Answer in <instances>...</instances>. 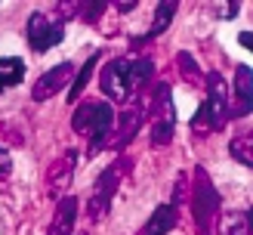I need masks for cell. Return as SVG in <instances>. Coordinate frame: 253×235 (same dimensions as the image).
Masks as SVG:
<instances>
[{"label":"cell","mask_w":253,"mask_h":235,"mask_svg":"<svg viewBox=\"0 0 253 235\" xmlns=\"http://www.w3.org/2000/svg\"><path fill=\"white\" fill-rule=\"evenodd\" d=\"M111 124H115V105L102 102V99H86V102H81L74 108V118H71L74 130L90 136V145H86L90 155H96L99 148L105 145V136L111 130Z\"/></svg>","instance_id":"obj_1"},{"label":"cell","mask_w":253,"mask_h":235,"mask_svg":"<svg viewBox=\"0 0 253 235\" xmlns=\"http://www.w3.org/2000/svg\"><path fill=\"white\" fill-rule=\"evenodd\" d=\"M219 214V192L213 189L204 167H195V192H192V217L198 235H213V223Z\"/></svg>","instance_id":"obj_2"},{"label":"cell","mask_w":253,"mask_h":235,"mask_svg":"<svg viewBox=\"0 0 253 235\" xmlns=\"http://www.w3.org/2000/svg\"><path fill=\"white\" fill-rule=\"evenodd\" d=\"M121 177H124V164L115 161V164H108L102 173H99V180L93 183L90 189V201H86V214L90 220H102L111 207V198H115L118 186H121Z\"/></svg>","instance_id":"obj_3"},{"label":"cell","mask_w":253,"mask_h":235,"mask_svg":"<svg viewBox=\"0 0 253 235\" xmlns=\"http://www.w3.org/2000/svg\"><path fill=\"white\" fill-rule=\"evenodd\" d=\"M204 87H207V102L201 105L204 124H207V130H219L229 121V87H225L219 71L204 74Z\"/></svg>","instance_id":"obj_4"},{"label":"cell","mask_w":253,"mask_h":235,"mask_svg":"<svg viewBox=\"0 0 253 235\" xmlns=\"http://www.w3.org/2000/svg\"><path fill=\"white\" fill-rule=\"evenodd\" d=\"M28 47L34 53H46V49H53L56 44H62V37H65V22L62 19H49L43 9H37L28 16Z\"/></svg>","instance_id":"obj_5"},{"label":"cell","mask_w":253,"mask_h":235,"mask_svg":"<svg viewBox=\"0 0 253 235\" xmlns=\"http://www.w3.org/2000/svg\"><path fill=\"white\" fill-rule=\"evenodd\" d=\"M99 87L108 99L124 102L130 96V59H111L99 74Z\"/></svg>","instance_id":"obj_6"},{"label":"cell","mask_w":253,"mask_h":235,"mask_svg":"<svg viewBox=\"0 0 253 235\" xmlns=\"http://www.w3.org/2000/svg\"><path fill=\"white\" fill-rule=\"evenodd\" d=\"M68 81H74V65L71 62H59V65H53L37 78V84L31 87V99L34 102H46V99H53L56 93L65 90Z\"/></svg>","instance_id":"obj_7"},{"label":"cell","mask_w":253,"mask_h":235,"mask_svg":"<svg viewBox=\"0 0 253 235\" xmlns=\"http://www.w3.org/2000/svg\"><path fill=\"white\" fill-rule=\"evenodd\" d=\"M74 167H78V155L68 152L56 158L53 164H49V173H46V192L53 198H65L68 189H71V180H74Z\"/></svg>","instance_id":"obj_8"},{"label":"cell","mask_w":253,"mask_h":235,"mask_svg":"<svg viewBox=\"0 0 253 235\" xmlns=\"http://www.w3.org/2000/svg\"><path fill=\"white\" fill-rule=\"evenodd\" d=\"M142 118H145V108H142V99H136V102H130L121 115H118V124H121V136H118V142L115 148L121 152V148H126L133 142V136L139 133V127H142Z\"/></svg>","instance_id":"obj_9"},{"label":"cell","mask_w":253,"mask_h":235,"mask_svg":"<svg viewBox=\"0 0 253 235\" xmlns=\"http://www.w3.org/2000/svg\"><path fill=\"white\" fill-rule=\"evenodd\" d=\"M176 220H179V207L173 201H164V204L155 207V214L145 220L142 235H170L176 229Z\"/></svg>","instance_id":"obj_10"},{"label":"cell","mask_w":253,"mask_h":235,"mask_svg":"<svg viewBox=\"0 0 253 235\" xmlns=\"http://www.w3.org/2000/svg\"><path fill=\"white\" fill-rule=\"evenodd\" d=\"M145 115L155 118V124H176V115H173V90L170 84H158L155 93H151V102L145 108Z\"/></svg>","instance_id":"obj_11"},{"label":"cell","mask_w":253,"mask_h":235,"mask_svg":"<svg viewBox=\"0 0 253 235\" xmlns=\"http://www.w3.org/2000/svg\"><path fill=\"white\" fill-rule=\"evenodd\" d=\"M74 220H78V198H74V195L59 198L56 217H53V223H49V232L46 235H71Z\"/></svg>","instance_id":"obj_12"},{"label":"cell","mask_w":253,"mask_h":235,"mask_svg":"<svg viewBox=\"0 0 253 235\" xmlns=\"http://www.w3.org/2000/svg\"><path fill=\"white\" fill-rule=\"evenodd\" d=\"M219 235H253V210H225L219 220Z\"/></svg>","instance_id":"obj_13"},{"label":"cell","mask_w":253,"mask_h":235,"mask_svg":"<svg viewBox=\"0 0 253 235\" xmlns=\"http://www.w3.org/2000/svg\"><path fill=\"white\" fill-rule=\"evenodd\" d=\"M253 71L250 65H238L235 68V93H238V108H235V115H250V102H253Z\"/></svg>","instance_id":"obj_14"},{"label":"cell","mask_w":253,"mask_h":235,"mask_svg":"<svg viewBox=\"0 0 253 235\" xmlns=\"http://www.w3.org/2000/svg\"><path fill=\"white\" fill-rule=\"evenodd\" d=\"M176 0H164V3H158L155 6V19H151V28H148V34H145V41H151V37H161L164 31H167V25L173 22V16H176Z\"/></svg>","instance_id":"obj_15"},{"label":"cell","mask_w":253,"mask_h":235,"mask_svg":"<svg viewBox=\"0 0 253 235\" xmlns=\"http://www.w3.org/2000/svg\"><path fill=\"white\" fill-rule=\"evenodd\" d=\"M0 68H6L0 74V90H9L25 78V62L19 56H0Z\"/></svg>","instance_id":"obj_16"},{"label":"cell","mask_w":253,"mask_h":235,"mask_svg":"<svg viewBox=\"0 0 253 235\" xmlns=\"http://www.w3.org/2000/svg\"><path fill=\"white\" fill-rule=\"evenodd\" d=\"M99 56H102V49H96V53H93L90 59L84 62V68H81L78 74H74V84L68 87V99H78V96L84 93V87L90 84V78H93V68H96V62H99Z\"/></svg>","instance_id":"obj_17"},{"label":"cell","mask_w":253,"mask_h":235,"mask_svg":"<svg viewBox=\"0 0 253 235\" xmlns=\"http://www.w3.org/2000/svg\"><path fill=\"white\" fill-rule=\"evenodd\" d=\"M151 71H155V65H151V59H145V56L130 62V90H142L151 81Z\"/></svg>","instance_id":"obj_18"},{"label":"cell","mask_w":253,"mask_h":235,"mask_svg":"<svg viewBox=\"0 0 253 235\" xmlns=\"http://www.w3.org/2000/svg\"><path fill=\"white\" fill-rule=\"evenodd\" d=\"M232 155L235 161H241L244 167H253V155H250V130H244L241 136L232 140Z\"/></svg>","instance_id":"obj_19"},{"label":"cell","mask_w":253,"mask_h":235,"mask_svg":"<svg viewBox=\"0 0 253 235\" xmlns=\"http://www.w3.org/2000/svg\"><path fill=\"white\" fill-rule=\"evenodd\" d=\"M176 59H179V68H182L185 78H192L195 84H204V74H201V68H198V62L192 59V53H179Z\"/></svg>","instance_id":"obj_20"},{"label":"cell","mask_w":253,"mask_h":235,"mask_svg":"<svg viewBox=\"0 0 253 235\" xmlns=\"http://www.w3.org/2000/svg\"><path fill=\"white\" fill-rule=\"evenodd\" d=\"M105 6L108 3H102V0H96V3H78V12H74V16H81L84 22H96L105 12Z\"/></svg>","instance_id":"obj_21"},{"label":"cell","mask_w":253,"mask_h":235,"mask_svg":"<svg viewBox=\"0 0 253 235\" xmlns=\"http://www.w3.org/2000/svg\"><path fill=\"white\" fill-rule=\"evenodd\" d=\"M9 173H12V155L0 145V180H9Z\"/></svg>","instance_id":"obj_22"},{"label":"cell","mask_w":253,"mask_h":235,"mask_svg":"<svg viewBox=\"0 0 253 235\" xmlns=\"http://www.w3.org/2000/svg\"><path fill=\"white\" fill-rule=\"evenodd\" d=\"M238 9H241V3H235V0H232V3H222V9L216 12V16L219 19H232V16H238Z\"/></svg>","instance_id":"obj_23"},{"label":"cell","mask_w":253,"mask_h":235,"mask_svg":"<svg viewBox=\"0 0 253 235\" xmlns=\"http://www.w3.org/2000/svg\"><path fill=\"white\" fill-rule=\"evenodd\" d=\"M118 6V12H130L133 6H139V3H133V0H126V3H115Z\"/></svg>","instance_id":"obj_24"},{"label":"cell","mask_w":253,"mask_h":235,"mask_svg":"<svg viewBox=\"0 0 253 235\" xmlns=\"http://www.w3.org/2000/svg\"><path fill=\"white\" fill-rule=\"evenodd\" d=\"M241 44H244V47H247V49H250V47H253V37H250V31H241Z\"/></svg>","instance_id":"obj_25"},{"label":"cell","mask_w":253,"mask_h":235,"mask_svg":"<svg viewBox=\"0 0 253 235\" xmlns=\"http://www.w3.org/2000/svg\"><path fill=\"white\" fill-rule=\"evenodd\" d=\"M81 235H86V232H81Z\"/></svg>","instance_id":"obj_26"}]
</instances>
